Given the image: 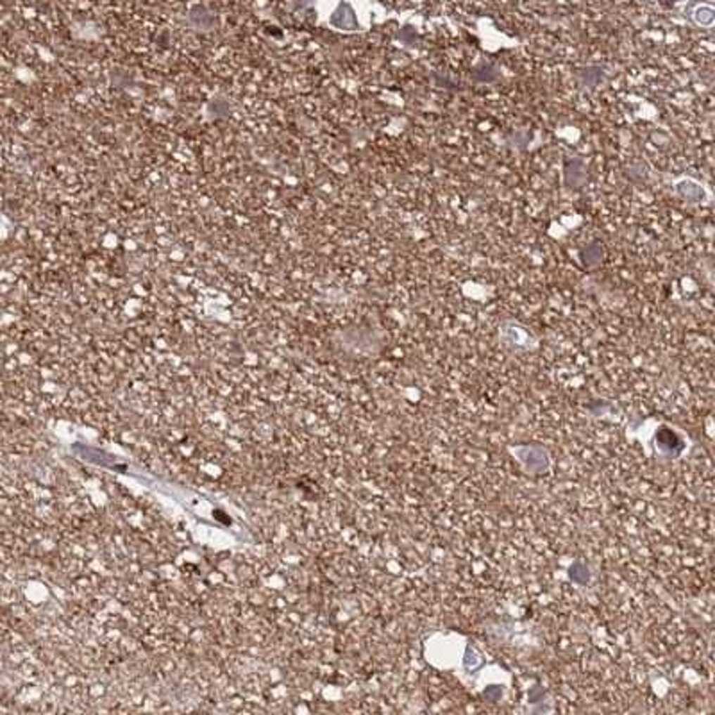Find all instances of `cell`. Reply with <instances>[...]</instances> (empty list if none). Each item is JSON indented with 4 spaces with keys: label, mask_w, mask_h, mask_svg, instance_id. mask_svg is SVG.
Here are the masks:
<instances>
[{
    "label": "cell",
    "mask_w": 715,
    "mask_h": 715,
    "mask_svg": "<svg viewBox=\"0 0 715 715\" xmlns=\"http://www.w3.org/2000/svg\"><path fill=\"white\" fill-rule=\"evenodd\" d=\"M696 22L701 25H711L714 22V9L710 6H701L696 9Z\"/></svg>",
    "instance_id": "2"
},
{
    "label": "cell",
    "mask_w": 715,
    "mask_h": 715,
    "mask_svg": "<svg viewBox=\"0 0 715 715\" xmlns=\"http://www.w3.org/2000/svg\"><path fill=\"white\" fill-rule=\"evenodd\" d=\"M678 188V194L683 195L685 198H688V201H692V203H697V201H701L703 198V188L700 186V184L696 183H692V181H680V183L676 184Z\"/></svg>",
    "instance_id": "1"
}]
</instances>
